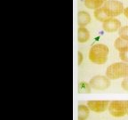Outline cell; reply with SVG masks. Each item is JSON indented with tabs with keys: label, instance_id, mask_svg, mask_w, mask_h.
I'll return each instance as SVG.
<instances>
[{
	"label": "cell",
	"instance_id": "5bb4252c",
	"mask_svg": "<svg viewBox=\"0 0 128 120\" xmlns=\"http://www.w3.org/2000/svg\"><path fill=\"white\" fill-rule=\"evenodd\" d=\"M92 86L89 83L86 81H81L78 83V91L79 94H91L92 92Z\"/></svg>",
	"mask_w": 128,
	"mask_h": 120
},
{
	"label": "cell",
	"instance_id": "5b68a950",
	"mask_svg": "<svg viewBox=\"0 0 128 120\" xmlns=\"http://www.w3.org/2000/svg\"><path fill=\"white\" fill-rule=\"evenodd\" d=\"M92 88L96 91H105L110 86V79L107 76L98 75L92 78L89 81Z\"/></svg>",
	"mask_w": 128,
	"mask_h": 120
},
{
	"label": "cell",
	"instance_id": "8fae6325",
	"mask_svg": "<svg viewBox=\"0 0 128 120\" xmlns=\"http://www.w3.org/2000/svg\"><path fill=\"white\" fill-rule=\"evenodd\" d=\"M90 39V32L86 27H79L78 30V41L80 44L86 43Z\"/></svg>",
	"mask_w": 128,
	"mask_h": 120
},
{
	"label": "cell",
	"instance_id": "ac0fdd59",
	"mask_svg": "<svg viewBox=\"0 0 128 120\" xmlns=\"http://www.w3.org/2000/svg\"><path fill=\"white\" fill-rule=\"evenodd\" d=\"M83 58H84V57H83L82 52H78V64H81V63H82Z\"/></svg>",
	"mask_w": 128,
	"mask_h": 120
},
{
	"label": "cell",
	"instance_id": "ba28073f",
	"mask_svg": "<svg viewBox=\"0 0 128 120\" xmlns=\"http://www.w3.org/2000/svg\"><path fill=\"white\" fill-rule=\"evenodd\" d=\"M94 18L96 20H98V22H105L106 20H108V19L112 18L110 14L108 12V11L105 9L104 7H100L97 10L94 11Z\"/></svg>",
	"mask_w": 128,
	"mask_h": 120
},
{
	"label": "cell",
	"instance_id": "277c9868",
	"mask_svg": "<svg viewBox=\"0 0 128 120\" xmlns=\"http://www.w3.org/2000/svg\"><path fill=\"white\" fill-rule=\"evenodd\" d=\"M102 7H104L108 11V12L110 14L112 18H115L121 14H124V10L123 3L118 1V0H108L107 2L104 3Z\"/></svg>",
	"mask_w": 128,
	"mask_h": 120
},
{
	"label": "cell",
	"instance_id": "ffe728a7",
	"mask_svg": "<svg viewBox=\"0 0 128 120\" xmlns=\"http://www.w3.org/2000/svg\"><path fill=\"white\" fill-rule=\"evenodd\" d=\"M126 104H127V115H128V100H126Z\"/></svg>",
	"mask_w": 128,
	"mask_h": 120
},
{
	"label": "cell",
	"instance_id": "7c38bea8",
	"mask_svg": "<svg viewBox=\"0 0 128 120\" xmlns=\"http://www.w3.org/2000/svg\"><path fill=\"white\" fill-rule=\"evenodd\" d=\"M114 47L119 52H128V40L123 39L118 36L114 42Z\"/></svg>",
	"mask_w": 128,
	"mask_h": 120
},
{
	"label": "cell",
	"instance_id": "2e32d148",
	"mask_svg": "<svg viewBox=\"0 0 128 120\" xmlns=\"http://www.w3.org/2000/svg\"><path fill=\"white\" fill-rule=\"evenodd\" d=\"M119 58H120V60H122V62L128 63V52H119Z\"/></svg>",
	"mask_w": 128,
	"mask_h": 120
},
{
	"label": "cell",
	"instance_id": "7a4b0ae2",
	"mask_svg": "<svg viewBox=\"0 0 128 120\" xmlns=\"http://www.w3.org/2000/svg\"><path fill=\"white\" fill-rule=\"evenodd\" d=\"M106 76L110 80L126 78L128 76V63L124 62L110 64L106 70Z\"/></svg>",
	"mask_w": 128,
	"mask_h": 120
},
{
	"label": "cell",
	"instance_id": "30bf717a",
	"mask_svg": "<svg viewBox=\"0 0 128 120\" xmlns=\"http://www.w3.org/2000/svg\"><path fill=\"white\" fill-rule=\"evenodd\" d=\"M90 112V108L86 104H79L78 107V120H87Z\"/></svg>",
	"mask_w": 128,
	"mask_h": 120
},
{
	"label": "cell",
	"instance_id": "e0dca14e",
	"mask_svg": "<svg viewBox=\"0 0 128 120\" xmlns=\"http://www.w3.org/2000/svg\"><path fill=\"white\" fill-rule=\"evenodd\" d=\"M121 87H122V89H124V91L128 92V76L123 79V81L121 82Z\"/></svg>",
	"mask_w": 128,
	"mask_h": 120
},
{
	"label": "cell",
	"instance_id": "52a82bcc",
	"mask_svg": "<svg viewBox=\"0 0 128 120\" xmlns=\"http://www.w3.org/2000/svg\"><path fill=\"white\" fill-rule=\"evenodd\" d=\"M121 22L119 20L116 18H110L108 20L102 23V28L105 32L108 33H113L121 28Z\"/></svg>",
	"mask_w": 128,
	"mask_h": 120
},
{
	"label": "cell",
	"instance_id": "d6986e66",
	"mask_svg": "<svg viewBox=\"0 0 128 120\" xmlns=\"http://www.w3.org/2000/svg\"><path fill=\"white\" fill-rule=\"evenodd\" d=\"M124 15L126 16V18L128 19V6L126 8H124Z\"/></svg>",
	"mask_w": 128,
	"mask_h": 120
},
{
	"label": "cell",
	"instance_id": "9a60e30c",
	"mask_svg": "<svg viewBox=\"0 0 128 120\" xmlns=\"http://www.w3.org/2000/svg\"><path fill=\"white\" fill-rule=\"evenodd\" d=\"M118 35H119V38L128 40V25L121 27V28L118 30Z\"/></svg>",
	"mask_w": 128,
	"mask_h": 120
},
{
	"label": "cell",
	"instance_id": "3957f363",
	"mask_svg": "<svg viewBox=\"0 0 128 120\" xmlns=\"http://www.w3.org/2000/svg\"><path fill=\"white\" fill-rule=\"evenodd\" d=\"M110 116L113 118H123L127 115V104L126 100H111L108 110Z\"/></svg>",
	"mask_w": 128,
	"mask_h": 120
},
{
	"label": "cell",
	"instance_id": "6da1fadb",
	"mask_svg": "<svg viewBox=\"0 0 128 120\" xmlns=\"http://www.w3.org/2000/svg\"><path fill=\"white\" fill-rule=\"evenodd\" d=\"M110 49L104 44H95L91 47L88 54L89 60L92 63L97 65H102L106 63L108 58Z\"/></svg>",
	"mask_w": 128,
	"mask_h": 120
},
{
	"label": "cell",
	"instance_id": "9c48e42d",
	"mask_svg": "<svg viewBox=\"0 0 128 120\" xmlns=\"http://www.w3.org/2000/svg\"><path fill=\"white\" fill-rule=\"evenodd\" d=\"M91 15L86 11H80L78 14V24L79 27H86L91 22Z\"/></svg>",
	"mask_w": 128,
	"mask_h": 120
},
{
	"label": "cell",
	"instance_id": "8992f818",
	"mask_svg": "<svg viewBox=\"0 0 128 120\" xmlns=\"http://www.w3.org/2000/svg\"><path fill=\"white\" fill-rule=\"evenodd\" d=\"M110 102L106 100H91L86 102V105L90 108L91 111L96 114H100L108 110Z\"/></svg>",
	"mask_w": 128,
	"mask_h": 120
},
{
	"label": "cell",
	"instance_id": "4fadbf2b",
	"mask_svg": "<svg viewBox=\"0 0 128 120\" xmlns=\"http://www.w3.org/2000/svg\"><path fill=\"white\" fill-rule=\"evenodd\" d=\"M108 0H84V6L88 9L91 10H97L99 8L102 7L104 3Z\"/></svg>",
	"mask_w": 128,
	"mask_h": 120
}]
</instances>
